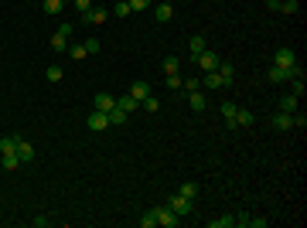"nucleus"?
Here are the masks:
<instances>
[{
	"mask_svg": "<svg viewBox=\"0 0 307 228\" xmlns=\"http://www.w3.org/2000/svg\"><path fill=\"white\" fill-rule=\"evenodd\" d=\"M164 205H168V208H171L174 215H178V218H188V215H194V201H188V198H181L178 191L164 198Z\"/></svg>",
	"mask_w": 307,
	"mask_h": 228,
	"instance_id": "nucleus-1",
	"label": "nucleus"
},
{
	"mask_svg": "<svg viewBox=\"0 0 307 228\" xmlns=\"http://www.w3.org/2000/svg\"><path fill=\"white\" fill-rule=\"evenodd\" d=\"M297 75H304L300 61L290 65V68H284V65H273V68H270V82H273V85H276V82H290V78H297Z\"/></svg>",
	"mask_w": 307,
	"mask_h": 228,
	"instance_id": "nucleus-2",
	"label": "nucleus"
},
{
	"mask_svg": "<svg viewBox=\"0 0 307 228\" xmlns=\"http://www.w3.org/2000/svg\"><path fill=\"white\" fill-rule=\"evenodd\" d=\"M154 215H157V225H164V228H178V225H181V218H178L168 205H157V208H154Z\"/></svg>",
	"mask_w": 307,
	"mask_h": 228,
	"instance_id": "nucleus-3",
	"label": "nucleus"
},
{
	"mask_svg": "<svg viewBox=\"0 0 307 228\" xmlns=\"http://www.w3.org/2000/svg\"><path fill=\"white\" fill-rule=\"evenodd\" d=\"M86 126H89L92 133H102V130H110V116L99 113V109H92V113H89V119H86Z\"/></svg>",
	"mask_w": 307,
	"mask_h": 228,
	"instance_id": "nucleus-4",
	"label": "nucleus"
},
{
	"mask_svg": "<svg viewBox=\"0 0 307 228\" xmlns=\"http://www.w3.org/2000/svg\"><path fill=\"white\" fill-rule=\"evenodd\" d=\"M194 61H198V68H202V72H215V68H218V61H222V58L215 55V51H208V48H205V51H202V55H194Z\"/></svg>",
	"mask_w": 307,
	"mask_h": 228,
	"instance_id": "nucleus-5",
	"label": "nucleus"
},
{
	"mask_svg": "<svg viewBox=\"0 0 307 228\" xmlns=\"http://www.w3.org/2000/svg\"><path fill=\"white\" fill-rule=\"evenodd\" d=\"M273 130H276V133L294 130V113H276V116H273Z\"/></svg>",
	"mask_w": 307,
	"mask_h": 228,
	"instance_id": "nucleus-6",
	"label": "nucleus"
},
{
	"mask_svg": "<svg viewBox=\"0 0 307 228\" xmlns=\"http://www.w3.org/2000/svg\"><path fill=\"white\" fill-rule=\"evenodd\" d=\"M92 106H96L99 113H110L116 106V95H110V92H96V99H92Z\"/></svg>",
	"mask_w": 307,
	"mask_h": 228,
	"instance_id": "nucleus-7",
	"label": "nucleus"
},
{
	"mask_svg": "<svg viewBox=\"0 0 307 228\" xmlns=\"http://www.w3.org/2000/svg\"><path fill=\"white\" fill-rule=\"evenodd\" d=\"M202 89H226V78L218 75V68H215V72H205V78H202Z\"/></svg>",
	"mask_w": 307,
	"mask_h": 228,
	"instance_id": "nucleus-8",
	"label": "nucleus"
},
{
	"mask_svg": "<svg viewBox=\"0 0 307 228\" xmlns=\"http://www.w3.org/2000/svg\"><path fill=\"white\" fill-rule=\"evenodd\" d=\"M273 65H284V68H290V65H297V55H294L290 48H280V51L273 55Z\"/></svg>",
	"mask_w": 307,
	"mask_h": 228,
	"instance_id": "nucleus-9",
	"label": "nucleus"
},
{
	"mask_svg": "<svg viewBox=\"0 0 307 228\" xmlns=\"http://www.w3.org/2000/svg\"><path fill=\"white\" fill-rule=\"evenodd\" d=\"M0 167H4V171H18V167H20V157H18V150L0 153Z\"/></svg>",
	"mask_w": 307,
	"mask_h": 228,
	"instance_id": "nucleus-10",
	"label": "nucleus"
},
{
	"mask_svg": "<svg viewBox=\"0 0 307 228\" xmlns=\"http://www.w3.org/2000/svg\"><path fill=\"white\" fill-rule=\"evenodd\" d=\"M82 17L89 20V24H106L110 10H106V7H96V3H92V10H89V14H82Z\"/></svg>",
	"mask_w": 307,
	"mask_h": 228,
	"instance_id": "nucleus-11",
	"label": "nucleus"
},
{
	"mask_svg": "<svg viewBox=\"0 0 307 228\" xmlns=\"http://www.w3.org/2000/svg\"><path fill=\"white\" fill-rule=\"evenodd\" d=\"M218 109L226 116V126H229V130H239V126H236V109H239V106H236V102H222Z\"/></svg>",
	"mask_w": 307,
	"mask_h": 228,
	"instance_id": "nucleus-12",
	"label": "nucleus"
},
{
	"mask_svg": "<svg viewBox=\"0 0 307 228\" xmlns=\"http://www.w3.org/2000/svg\"><path fill=\"white\" fill-rule=\"evenodd\" d=\"M116 106H120V109H123V113H126V116L140 109V102H136V99H134V95H130V92H126V95H120V99H116Z\"/></svg>",
	"mask_w": 307,
	"mask_h": 228,
	"instance_id": "nucleus-13",
	"label": "nucleus"
},
{
	"mask_svg": "<svg viewBox=\"0 0 307 228\" xmlns=\"http://www.w3.org/2000/svg\"><path fill=\"white\" fill-rule=\"evenodd\" d=\"M297 106H300V99H297V95H290V92L276 102V109H280V113H297Z\"/></svg>",
	"mask_w": 307,
	"mask_h": 228,
	"instance_id": "nucleus-14",
	"label": "nucleus"
},
{
	"mask_svg": "<svg viewBox=\"0 0 307 228\" xmlns=\"http://www.w3.org/2000/svg\"><path fill=\"white\" fill-rule=\"evenodd\" d=\"M18 157H20V164H31V160H34V147H31L24 136H20V143H18Z\"/></svg>",
	"mask_w": 307,
	"mask_h": 228,
	"instance_id": "nucleus-15",
	"label": "nucleus"
},
{
	"mask_svg": "<svg viewBox=\"0 0 307 228\" xmlns=\"http://www.w3.org/2000/svg\"><path fill=\"white\" fill-rule=\"evenodd\" d=\"M130 95H134L136 102H144V99L154 95V92H150V85H147V82H134V85H130Z\"/></svg>",
	"mask_w": 307,
	"mask_h": 228,
	"instance_id": "nucleus-16",
	"label": "nucleus"
},
{
	"mask_svg": "<svg viewBox=\"0 0 307 228\" xmlns=\"http://www.w3.org/2000/svg\"><path fill=\"white\" fill-rule=\"evenodd\" d=\"M154 17L160 20V24H168V20L174 17V7L171 3H157V7H154Z\"/></svg>",
	"mask_w": 307,
	"mask_h": 228,
	"instance_id": "nucleus-17",
	"label": "nucleus"
},
{
	"mask_svg": "<svg viewBox=\"0 0 307 228\" xmlns=\"http://www.w3.org/2000/svg\"><path fill=\"white\" fill-rule=\"evenodd\" d=\"M218 75L226 78V85H232L236 82V65L232 61H218Z\"/></svg>",
	"mask_w": 307,
	"mask_h": 228,
	"instance_id": "nucleus-18",
	"label": "nucleus"
},
{
	"mask_svg": "<svg viewBox=\"0 0 307 228\" xmlns=\"http://www.w3.org/2000/svg\"><path fill=\"white\" fill-rule=\"evenodd\" d=\"M188 102H192V109H194V113H202V109H205V92H202V89L188 92Z\"/></svg>",
	"mask_w": 307,
	"mask_h": 228,
	"instance_id": "nucleus-19",
	"label": "nucleus"
},
{
	"mask_svg": "<svg viewBox=\"0 0 307 228\" xmlns=\"http://www.w3.org/2000/svg\"><path fill=\"white\" fill-rule=\"evenodd\" d=\"M52 48H55L58 55H62V51H68V34H62V31H55V34H52Z\"/></svg>",
	"mask_w": 307,
	"mask_h": 228,
	"instance_id": "nucleus-20",
	"label": "nucleus"
},
{
	"mask_svg": "<svg viewBox=\"0 0 307 228\" xmlns=\"http://www.w3.org/2000/svg\"><path fill=\"white\" fill-rule=\"evenodd\" d=\"M188 48H192V61H194V55L205 51V38H202V34H192V38H188Z\"/></svg>",
	"mask_w": 307,
	"mask_h": 228,
	"instance_id": "nucleus-21",
	"label": "nucleus"
},
{
	"mask_svg": "<svg viewBox=\"0 0 307 228\" xmlns=\"http://www.w3.org/2000/svg\"><path fill=\"white\" fill-rule=\"evenodd\" d=\"M106 116H110V126H123V123H126V113H123L120 106H113Z\"/></svg>",
	"mask_w": 307,
	"mask_h": 228,
	"instance_id": "nucleus-22",
	"label": "nucleus"
},
{
	"mask_svg": "<svg viewBox=\"0 0 307 228\" xmlns=\"http://www.w3.org/2000/svg\"><path fill=\"white\" fill-rule=\"evenodd\" d=\"M236 225V215H222V218H212L208 228H232Z\"/></svg>",
	"mask_w": 307,
	"mask_h": 228,
	"instance_id": "nucleus-23",
	"label": "nucleus"
},
{
	"mask_svg": "<svg viewBox=\"0 0 307 228\" xmlns=\"http://www.w3.org/2000/svg\"><path fill=\"white\" fill-rule=\"evenodd\" d=\"M171 72H181V58H178V55L164 58V75H171Z\"/></svg>",
	"mask_w": 307,
	"mask_h": 228,
	"instance_id": "nucleus-24",
	"label": "nucleus"
},
{
	"mask_svg": "<svg viewBox=\"0 0 307 228\" xmlns=\"http://www.w3.org/2000/svg\"><path fill=\"white\" fill-rule=\"evenodd\" d=\"M252 119H256V116H252L250 109H236V126H252Z\"/></svg>",
	"mask_w": 307,
	"mask_h": 228,
	"instance_id": "nucleus-25",
	"label": "nucleus"
},
{
	"mask_svg": "<svg viewBox=\"0 0 307 228\" xmlns=\"http://www.w3.org/2000/svg\"><path fill=\"white\" fill-rule=\"evenodd\" d=\"M178 194H181V198H188V201H194V198H198V184L188 181V184H181V188H178Z\"/></svg>",
	"mask_w": 307,
	"mask_h": 228,
	"instance_id": "nucleus-26",
	"label": "nucleus"
},
{
	"mask_svg": "<svg viewBox=\"0 0 307 228\" xmlns=\"http://www.w3.org/2000/svg\"><path fill=\"white\" fill-rule=\"evenodd\" d=\"M164 85H168V89H181V85H184L181 72H171V75H164Z\"/></svg>",
	"mask_w": 307,
	"mask_h": 228,
	"instance_id": "nucleus-27",
	"label": "nucleus"
},
{
	"mask_svg": "<svg viewBox=\"0 0 307 228\" xmlns=\"http://www.w3.org/2000/svg\"><path fill=\"white\" fill-rule=\"evenodd\" d=\"M113 14H116V17H130L134 10H130V3H126V0H116V3H113Z\"/></svg>",
	"mask_w": 307,
	"mask_h": 228,
	"instance_id": "nucleus-28",
	"label": "nucleus"
},
{
	"mask_svg": "<svg viewBox=\"0 0 307 228\" xmlns=\"http://www.w3.org/2000/svg\"><path fill=\"white\" fill-rule=\"evenodd\" d=\"M290 95H304V75H297V78H290Z\"/></svg>",
	"mask_w": 307,
	"mask_h": 228,
	"instance_id": "nucleus-29",
	"label": "nucleus"
},
{
	"mask_svg": "<svg viewBox=\"0 0 307 228\" xmlns=\"http://www.w3.org/2000/svg\"><path fill=\"white\" fill-rule=\"evenodd\" d=\"M297 10H300L297 0H280V14H297Z\"/></svg>",
	"mask_w": 307,
	"mask_h": 228,
	"instance_id": "nucleus-30",
	"label": "nucleus"
},
{
	"mask_svg": "<svg viewBox=\"0 0 307 228\" xmlns=\"http://www.w3.org/2000/svg\"><path fill=\"white\" fill-rule=\"evenodd\" d=\"M62 7H65L62 0H44V14H52V17H55V14H62Z\"/></svg>",
	"mask_w": 307,
	"mask_h": 228,
	"instance_id": "nucleus-31",
	"label": "nucleus"
},
{
	"mask_svg": "<svg viewBox=\"0 0 307 228\" xmlns=\"http://www.w3.org/2000/svg\"><path fill=\"white\" fill-rule=\"evenodd\" d=\"M140 109H144V113H157V109H160V102H157L154 95H147V99L140 102Z\"/></svg>",
	"mask_w": 307,
	"mask_h": 228,
	"instance_id": "nucleus-32",
	"label": "nucleus"
},
{
	"mask_svg": "<svg viewBox=\"0 0 307 228\" xmlns=\"http://www.w3.org/2000/svg\"><path fill=\"white\" fill-rule=\"evenodd\" d=\"M68 55L76 58V61H82V58L89 55V51H86V44H68Z\"/></svg>",
	"mask_w": 307,
	"mask_h": 228,
	"instance_id": "nucleus-33",
	"label": "nucleus"
},
{
	"mask_svg": "<svg viewBox=\"0 0 307 228\" xmlns=\"http://www.w3.org/2000/svg\"><path fill=\"white\" fill-rule=\"evenodd\" d=\"M44 75H48V82H62V68H58V65H48Z\"/></svg>",
	"mask_w": 307,
	"mask_h": 228,
	"instance_id": "nucleus-34",
	"label": "nucleus"
},
{
	"mask_svg": "<svg viewBox=\"0 0 307 228\" xmlns=\"http://www.w3.org/2000/svg\"><path fill=\"white\" fill-rule=\"evenodd\" d=\"M72 7H76L78 14H89V10H92V0H72Z\"/></svg>",
	"mask_w": 307,
	"mask_h": 228,
	"instance_id": "nucleus-35",
	"label": "nucleus"
},
{
	"mask_svg": "<svg viewBox=\"0 0 307 228\" xmlns=\"http://www.w3.org/2000/svg\"><path fill=\"white\" fill-rule=\"evenodd\" d=\"M154 225H157V215H154V208H150L144 218H140V228H154Z\"/></svg>",
	"mask_w": 307,
	"mask_h": 228,
	"instance_id": "nucleus-36",
	"label": "nucleus"
},
{
	"mask_svg": "<svg viewBox=\"0 0 307 228\" xmlns=\"http://www.w3.org/2000/svg\"><path fill=\"white\" fill-rule=\"evenodd\" d=\"M126 3H130V10H136V14H140V10H147V7H150L154 0H126Z\"/></svg>",
	"mask_w": 307,
	"mask_h": 228,
	"instance_id": "nucleus-37",
	"label": "nucleus"
},
{
	"mask_svg": "<svg viewBox=\"0 0 307 228\" xmlns=\"http://www.w3.org/2000/svg\"><path fill=\"white\" fill-rule=\"evenodd\" d=\"M184 92H194V89H202V78H184V85H181Z\"/></svg>",
	"mask_w": 307,
	"mask_h": 228,
	"instance_id": "nucleus-38",
	"label": "nucleus"
},
{
	"mask_svg": "<svg viewBox=\"0 0 307 228\" xmlns=\"http://www.w3.org/2000/svg\"><path fill=\"white\" fill-rule=\"evenodd\" d=\"M307 126V116L304 113H294V130H304Z\"/></svg>",
	"mask_w": 307,
	"mask_h": 228,
	"instance_id": "nucleus-39",
	"label": "nucleus"
},
{
	"mask_svg": "<svg viewBox=\"0 0 307 228\" xmlns=\"http://www.w3.org/2000/svg\"><path fill=\"white\" fill-rule=\"evenodd\" d=\"M99 48H102V44H99V38H89V41H86V51H89V55H96Z\"/></svg>",
	"mask_w": 307,
	"mask_h": 228,
	"instance_id": "nucleus-40",
	"label": "nucleus"
},
{
	"mask_svg": "<svg viewBox=\"0 0 307 228\" xmlns=\"http://www.w3.org/2000/svg\"><path fill=\"white\" fill-rule=\"evenodd\" d=\"M250 228H266V218H260V215H250Z\"/></svg>",
	"mask_w": 307,
	"mask_h": 228,
	"instance_id": "nucleus-41",
	"label": "nucleus"
},
{
	"mask_svg": "<svg viewBox=\"0 0 307 228\" xmlns=\"http://www.w3.org/2000/svg\"><path fill=\"white\" fill-rule=\"evenodd\" d=\"M31 225H34V228H44V225H48V218H44V215H38V218H31Z\"/></svg>",
	"mask_w": 307,
	"mask_h": 228,
	"instance_id": "nucleus-42",
	"label": "nucleus"
},
{
	"mask_svg": "<svg viewBox=\"0 0 307 228\" xmlns=\"http://www.w3.org/2000/svg\"><path fill=\"white\" fill-rule=\"evenodd\" d=\"M266 10H273V14H276V10H280V0H266Z\"/></svg>",
	"mask_w": 307,
	"mask_h": 228,
	"instance_id": "nucleus-43",
	"label": "nucleus"
},
{
	"mask_svg": "<svg viewBox=\"0 0 307 228\" xmlns=\"http://www.w3.org/2000/svg\"><path fill=\"white\" fill-rule=\"evenodd\" d=\"M62 3H65V0H62Z\"/></svg>",
	"mask_w": 307,
	"mask_h": 228,
	"instance_id": "nucleus-44",
	"label": "nucleus"
}]
</instances>
